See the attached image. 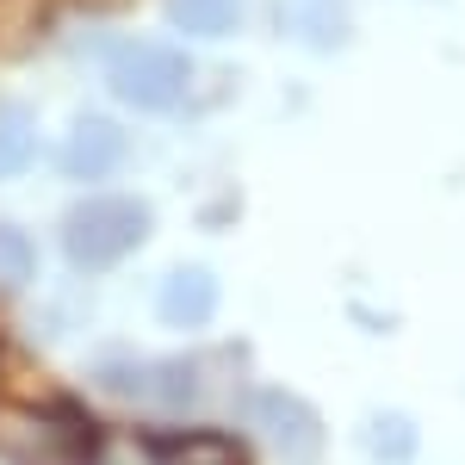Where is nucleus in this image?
Listing matches in <instances>:
<instances>
[{
    "instance_id": "nucleus-1",
    "label": "nucleus",
    "mask_w": 465,
    "mask_h": 465,
    "mask_svg": "<svg viewBox=\"0 0 465 465\" xmlns=\"http://www.w3.org/2000/svg\"><path fill=\"white\" fill-rule=\"evenodd\" d=\"M149 236V205L124 193H94L63 217V254L87 273H106Z\"/></svg>"
},
{
    "instance_id": "nucleus-2",
    "label": "nucleus",
    "mask_w": 465,
    "mask_h": 465,
    "mask_svg": "<svg viewBox=\"0 0 465 465\" xmlns=\"http://www.w3.org/2000/svg\"><path fill=\"white\" fill-rule=\"evenodd\" d=\"M106 87L137 112H174L193 87V56L155 37H131L106 56Z\"/></svg>"
},
{
    "instance_id": "nucleus-3",
    "label": "nucleus",
    "mask_w": 465,
    "mask_h": 465,
    "mask_svg": "<svg viewBox=\"0 0 465 465\" xmlns=\"http://www.w3.org/2000/svg\"><path fill=\"white\" fill-rule=\"evenodd\" d=\"M0 453L13 465H87L94 460V422H81L74 410L0 403Z\"/></svg>"
},
{
    "instance_id": "nucleus-4",
    "label": "nucleus",
    "mask_w": 465,
    "mask_h": 465,
    "mask_svg": "<svg viewBox=\"0 0 465 465\" xmlns=\"http://www.w3.org/2000/svg\"><path fill=\"white\" fill-rule=\"evenodd\" d=\"M249 429L286 465H311L322 453V416L298 391H280V385H267V391L249 397Z\"/></svg>"
},
{
    "instance_id": "nucleus-5",
    "label": "nucleus",
    "mask_w": 465,
    "mask_h": 465,
    "mask_svg": "<svg viewBox=\"0 0 465 465\" xmlns=\"http://www.w3.org/2000/svg\"><path fill=\"white\" fill-rule=\"evenodd\" d=\"M155 465H249L242 440L223 429H162L143 440Z\"/></svg>"
},
{
    "instance_id": "nucleus-6",
    "label": "nucleus",
    "mask_w": 465,
    "mask_h": 465,
    "mask_svg": "<svg viewBox=\"0 0 465 465\" xmlns=\"http://www.w3.org/2000/svg\"><path fill=\"white\" fill-rule=\"evenodd\" d=\"M118 162H124V131L106 118H81L63 143V174L69 180H106Z\"/></svg>"
},
{
    "instance_id": "nucleus-7",
    "label": "nucleus",
    "mask_w": 465,
    "mask_h": 465,
    "mask_svg": "<svg viewBox=\"0 0 465 465\" xmlns=\"http://www.w3.org/2000/svg\"><path fill=\"white\" fill-rule=\"evenodd\" d=\"M155 311H162L168 329H205V322L217 317V280L205 273V267H180V273L162 280Z\"/></svg>"
},
{
    "instance_id": "nucleus-8",
    "label": "nucleus",
    "mask_w": 465,
    "mask_h": 465,
    "mask_svg": "<svg viewBox=\"0 0 465 465\" xmlns=\"http://www.w3.org/2000/svg\"><path fill=\"white\" fill-rule=\"evenodd\" d=\"M37 155V131H32V112L13 106V100H0V180L25 174Z\"/></svg>"
},
{
    "instance_id": "nucleus-9",
    "label": "nucleus",
    "mask_w": 465,
    "mask_h": 465,
    "mask_svg": "<svg viewBox=\"0 0 465 465\" xmlns=\"http://www.w3.org/2000/svg\"><path fill=\"white\" fill-rule=\"evenodd\" d=\"M236 13H242V0H168V19L186 37H223L236 25Z\"/></svg>"
},
{
    "instance_id": "nucleus-10",
    "label": "nucleus",
    "mask_w": 465,
    "mask_h": 465,
    "mask_svg": "<svg viewBox=\"0 0 465 465\" xmlns=\"http://www.w3.org/2000/svg\"><path fill=\"white\" fill-rule=\"evenodd\" d=\"M32 273H37L32 236H25V230H13V223H0V292H19Z\"/></svg>"
},
{
    "instance_id": "nucleus-11",
    "label": "nucleus",
    "mask_w": 465,
    "mask_h": 465,
    "mask_svg": "<svg viewBox=\"0 0 465 465\" xmlns=\"http://www.w3.org/2000/svg\"><path fill=\"white\" fill-rule=\"evenodd\" d=\"M366 447H372L379 460H410L416 434H410V422H403V416H385V422H372V429H366Z\"/></svg>"
}]
</instances>
